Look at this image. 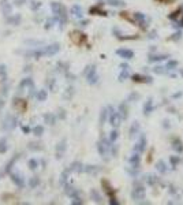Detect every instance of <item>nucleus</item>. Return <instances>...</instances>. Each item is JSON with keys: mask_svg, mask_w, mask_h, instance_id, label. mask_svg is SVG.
I'll use <instances>...</instances> for the list:
<instances>
[{"mask_svg": "<svg viewBox=\"0 0 183 205\" xmlns=\"http://www.w3.org/2000/svg\"><path fill=\"white\" fill-rule=\"evenodd\" d=\"M179 161H180L179 156H171V157H169V163H171V167H172V168H175V167L178 165Z\"/></svg>", "mask_w": 183, "mask_h": 205, "instance_id": "obj_32", "label": "nucleus"}, {"mask_svg": "<svg viewBox=\"0 0 183 205\" xmlns=\"http://www.w3.org/2000/svg\"><path fill=\"white\" fill-rule=\"evenodd\" d=\"M153 110H154V107H153V99L150 97V99H148V101L144 104V115H150L153 112Z\"/></svg>", "mask_w": 183, "mask_h": 205, "instance_id": "obj_13", "label": "nucleus"}, {"mask_svg": "<svg viewBox=\"0 0 183 205\" xmlns=\"http://www.w3.org/2000/svg\"><path fill=\"white\" fill-rule=\"evenodd\" d=\"M130 77V73H129V70H122V73L119 74V82H124L126 79Z\"/></svg>", "mask_w": 183, "mask_h": 205, "instance_id": "obj_31", "label": "nucleus"}, {"mask_svg": "<svg viewBox=\"0 0 183 205\" xmlns=\"http://www.w3.org/2000/svg\"><path fill=\"white\" fill-rule=\"evenodd\" d=\"M5 151H7V140L1 138L0 140V153H4Z\"/></svg>", "mask_w": 183, "mask_h": 205, "instance_id": "obj_34", "label": "nucleus"}, {"mask_svg": "<svg viewBox=\"0 0 183 205\" xmlns=\"http://www.w3.org/2000/svg\"><path fill=\"white\" fill-rule=\"evenodd\" d=\"M156 168H157V171H159L160 174H165L168 171V167H167V164H165L164 160H159V161H157Z\"/></svg>", "mask_w": 183, "mask_h": 205, "instance_id": "obj_18", "label": "nucleus"}, {"mask_svg": "<svg viewBox=\"0 0 183 205\" xmlns=\"http://www.w3.org/2000/svg\"><path fill=\"white\" fill-rule=\"evenodd\" d=\"M179 25H180V26H183V16H182V19L179 21Z\"/></svg>", "mask_w": 183, "mask_h": 205, "instance_id": "obj_52", "label": "nucleus"}, {"mask_svg": "<svg viewBox=\"0 0 183 205\" xmlns=\"http://www.w3.org/2000/svg\"><path fill=\"white\" fill-rule=\"evenodd\" d=\"M139 99V95L138 93H131L130 96H129V99H127V101H133V100H138Z\"/></svg>", "mask_w": 183, "mask_h": 205, "instance_id": "obj_43", "label": "nucleus"}, {"mask_svg": "<svg viewBox=\"0 0 183 205\" xmlns=\"http://www.w3.org/2000/svg\"><path fill=\"white\" fill-rule=\"evenodd\" d=\"M164 127H169V122L168 121H164V125H163Z\"/></svg>", "mask_w": 183, "mask_h": 205, "instance_id": "obj_49", "label": "nucleus"}, {"mask_svg": "<svg viewBox=\"0 0 183 205\" xmlns=\"http://www.w3.org/2000/svg\"><path fill=\"white\" fill-rule=\"evenodd\" d=\"M138 38V36H120L119 37V40H137Z\"/></svg>", "mask_w": 183, "mask_h": 205, "instance_id": "obj_42", "label": "nucleus"}, {"mask_svg": "<svg viewBox=\"0 0 183 205\" xmlns=\"http://www.w3.org/2000/svg\"><path fill=\"white\" fill-rule=\"evenodd\" d=\"M178 60H168L167 62V64H165V68H167L168 71L169 70H175V68L178 67Z\"/></svg>", "mask_w": 183, "mask_h": 205, "instance_id": "obj_29", "label": "nucleus"}, {"mask_svg": "<svg viewBox=\"0 0 183 205\" xmlns=\"http://www.w3.org/2000/svg\"><path fill=\"white\" fill-rule=\"evenodd\" d=\"M131 198L134 201H139L145 198V189L142 186H135L131 191Z\"/></svg>", "mask_w": 183, "mask_h": 205, "instance_id": "obj_5", "label": "nucleus"}, {"mask_svg": "<svg viewBox=\"0 0 183 205\" xmlns=\"http://www.w3.org/2000/svg\"><path fill=\"white\" fill-rule=\"evenodd\" d=\"M22 101H23V100H21V104H19V111H22V110H23V108H25V104H23ZM14 104H15V105H18V101L15 100V103H14Z\"/></svg>", "mask_w": 183, "mask_h": 205, "instance_id": "obj_47", "label": "nucleus"}, {"mask_svg": "<svg viewBox=\"0 0 183 205\" xmlns=\"http://www.w3.org/2000/svg\"><path fill=\"white\" fill-rule=\"evenodd\" d=\"M85 75H86V79H88V84L94 85L99 82V75H97V71H96V66H88L86 70H85Z\"/></svg>", "mask_w": 183, "mask_h": 205, "instance_id": "obj_3", "label": "nucleus"}, {"mask_svg": "<svg viewBox=\"0 0 183 205\" xmlns=\"http://www.w3.org/2000/svg\"><path fill=\"white\" fill-rule=\"evenodd\" d=\"M118 137H119L118 131H116V130H112V131H111V134H110V142H111V144H114V142L118 140Z\"/></svg>", "mask_w": 183, "mask_h": 205, "instance_id": "obj_36", "label": "nucleus"}, {"mask_svg": "<svg viewBox=\"0 0 183 205\" xmlns=\"http://www.w3.org/2000/svg\"><path fill=\"white\" fill-rule=\"evenodd\" d=\"M108 119V108H103L101 110V114H100V125L103 126Z\"/></svg>", "mask_w": 183, "mask_h": 205, "instance_id": "obj_24", "label": "nucleus"}, {"mask_svg": "<svg viewBox=\"0 0 183 205\" xmlns=\"http://www.w3.org/2000/svg\"><path fill=\"white\" fill-rule=\"evenodd\" d=\"M90 14H94V15H104V16L108 15V14H107L105 11L100 10L99 5H94V7H92V8H90Z\"/></svg>", "mask_w": 183, "mask_h": 205, "instance_id": "obj_25", "label": "nucleus"}, {"mask_svg": "<svg viewBox=\"0 0 183 205\" xmlns=\"http://www.w3.org/2000/svg\"><path fill=\"white\" fill-rule=\"evenodd\" d=\"M29 168H31V170L37 168V160H34V159L29 160Z\"/></svg>", "mask_w": 183, "mask_h": 205, "instance_id": "obj_41", "label": "nucleus"}, {"mask_svg": "<svg viewBox=\"0 0 183 205\" xmlns=\"http://www.w3.org/2000/svg\"><path fill=\"white\" fill-rule=\"evenodd\" d=\"M73 204H82V200H81L79 197H74V200H73Z\"/></svg>", "mask_w": 183, "mask_h": 205, "instance_id": "obj_46", "label": "nucleus"}, {"mask_svg": "<svg viewBox=\"0 0 183 205\" xmlns=\"http://www.w3.org/2000/svg\"><path fill=\"white\" fill-rule=\"evenodd\" d=\"M179 73H180V75L183 77V68H180V71H179Z\"/></svg>", "mask_w": 183, "mask_h": 205, "instance_id": "obj_53", "label": "nucleus"}, {"mask_svg": "<svg viewBox=\"0 0 183 205\" xmlns=\"http://www.w3.org/2000/svg\"><path fill=\"white\" fill-rule=\"evenodd\" d=\"M37 99L40 101H44L47 99V90H40L38 92V95H37Z\"/></svg>", "mask_w": 183, "mask_h": 205, "instance_id": "obj_38", "label": "nucleus"}, {"mask_svg": "<svg viewBox=\"0 0 183 205\" xmlns=\"http://www.w3.org/2000/svg\"><path fill=\"white\" fill-rule=\"evenodd\" d=\"M110 151H111V155L114 156V157H116V155H118V151H119V148H118V145H111V148H110Z\"/></svg>", "mask_w": 183, "mask_h": 205, "instance_id": "obj_40", "label": "nucleus"}, {"mask_svg": "<svg viewBox=\"0 0 183 205\" xmlns=\"http://www.w3.org/2000/svg\"><path fill=\"white\" fill-rule=\"evenodd\" d=\"M68 171H75V172H82L84 171V165L82 163H79V161H75V163L71 164V167L68 168Z\"/></svg>", "mask_w": 183, "mask_h": 205, "instance_id": "obj_22", "label": "nucleus"}, {"mask_svg": "<svg viewBox=\"0 0 183 205\" xmlns=\"http://www.w3.org/2000/svg\"><path fill=\"white\" fill-rule=\"evenodd\" d=\"M167 58H169L168 55H150L149 56V62L153 63V62H161V60H165Z\"/></svg>", "mask_w": 183, "mask_h": 205, "instance_id": "obj_21", "label": "nucleus"}, {"mask_svg": "<svg viewBox=\"0 0 183 205\" xmlns=\"http://www.w3.org/2000/svg\"><path fill=\"white\" fill-rule=\"evenodd\" d=\"M84 171H86L88 174H97L100 168L97 165H86V167H84Z\"/></svg>", "mask_w": 183, "mask_h": 205, "instance_id": "obj_27", "label": "nucleus"}, {"mask_svg": "<svg viewBox=\"0 0 183 205\" xmlns=\"http://www.w3.org/2000/svg\"><path fill=\"white\" fill-rule=\"evenodd\" d=\"M145 148H146V137H145V134H141L139 141L137 142L135 146H134V152L142 153L144 151H145Z\"/></svg>", "mask_w": 183, "mask_h": 205, "instance_id": "obj_8", "label": "nucleus"}, {"mask_svg": "<svg viewBox=\"0 0 183 205\" xmlns=\"http://www.w3.org/2000/svg\"><path fill=\"white\" fill-rule=\"evenodd\" d=\"M71 14H73L75 18H78V19H81L82 16H84V11H82V7L78 4H75L71 7Z\"/></svg>", "mask_w": 183, "mask_h": 205, "instance_id": "obj_16", "label": "nucleus"}, {"mask_svg": "<svg viewBox=\"0 0 183 205\" xmlns=\"http://www.w3.org/2000/svg\"><path fill=\"white\" fill-rule=\"evenodd\" d=\"M71 38H73V41L75 42V44H82V42L86 40L85 34H82V33H79V32H73L71 33Z\"/></svg>", "mask_w": 183, "mask_h": 205, "instance_id": "obj_15", "label": "nucleus"}, {"mask_svg": "<svg viewBox=\"0 0 183 205\" xmlns=\"http://www.w3.org/2000/svg\"><path fill=\"white\" fill-rule=\"evenodd\" d=\"M165 71H167V68L163 67V66H156V67H153V73H156V74H165Z\"/></svg>", "mask_w": 183, "mask_h": 205, "instance_id": "obj_35", "label": "nucleus"}, {"mask_svg": "<svg viewBox=\"0 0 183 205\" xmlns=\"http://www.w3.org/2000/svg\"><path fill=\"white\" fill-rule=\"evenodd\" d=\"M108 1V4L114 5V7H124L126 3L124 0H107Z\"/></svg>", "mask_w": 183, "mask_h": 205, "instance_id": "obj_28", "label": "nucleus"}, {"mask_svg": "<svg viewBox=\"0 0 183 205\" xmlns=\"http://www.w3.org/2000/svg\"><path fill=\"white\" fill-rule=\"evenodd\" d=\"M108 121H110V123H111V126L112 127H119L120 126V122H122V118H120V115H119V112L118 111H115L114 110V107L112 105H108Z\"/></svg>", "mask_w": 183, "mask_h": 205, "instance_id": "obj_2", "label": "nucleus"}, {"mask_svg": "<svg viewBox=\"0 0 183 205\" xmlns=\"http://www.w3.org/2000/svg\"><path fill=\"white\" fill-rule=\"evenodd\" d=\"M116 55L120 56L122 59H126V60H130V59L134 58V52L131 49H126V48H119L116 51Z\"/></svg>", "mask_w": 183, "mask_h": 205, "instance_id": "obj_7", "label": "nucleus"}, {"mask_svg": "<svg viewBox=\"0 0 183 205\" xmlns=\"http://www.w3.org/2000/svg\"><path fill=\"white\" fill-rule=\"evenodd\" d=\"M110 148H111V142L110 140H105V138H101L97 144V149H99V153L105 159V160H108V153H110Z\"/></svg>", "mask_w": 183, "mask_h": 205, "instance_id": "obj_4", "label": "nucleus"}, {"mask_svg": "<svg viewBox=\"0 0 183 205\" xmlns=\"http://www.w3.org/2000/svg\"><path fill=\"white\" fill-rule=\"evenodd\" d=\"M44 119L47 121V123L48 125H55V115H52V114H47V115L44 116Z\"/></svg>", "mask_w": 183, "mask_h": 205, "instance_id": "obj_33", "label": "nucleus"}, {"mask_svg": "<svg viewBox=\"0 0 183 205\" xmlns=\"http://www.w3.org/2000/svg\"><path fill=\"white\" fill-rule=\"evenodd\" d=\"M129 161H130L131 167H134V168H139V161H141V156H139V153L135 152L134 155H131V157L129 159Z\"/></svg>", "mask_w": 183, "mask_h": 205, "instance_id": "obj_12", "label": "nucleus"}, {"mask_svg": "<svg viewBox=\"0 0 183 205\" xmlns=\"http://www.w3.org/2000/svg\"><path fill=\"white\" fill-rule=\"evenodd\" d=\"M182 38V33L178 32V33H175L172 37H169V40H173V41H176V40H180Z\"/></svg>", "mask_w": 183, "mask_h": 205, "instance_id": "obj_44", "label": "nucleus"}, {"mask_svg": "<svg viewBox=\"0 0 183 205\" xmlns=\"http://www.w3.org/2000/svg\"><path fill=\"white\" fill-rule=\"evenodd\" d=\"M38 183H40V179L37 178V176H34L33 179H30V182H29L30 187H37V186H38Z\"/></svg>", "mask_w": 183, "mask_h": 205, "instance_id": "obj_39", "label": "nucleus"}, {"mask_svg": "<svg viewBox=\"0 0 183 205\" xmlns=\"http://www.w3.org/2000/svg\"><path fill=\"white\" fill-rule=\"evenodd\" d=\"M180 96H182V93L179 92V93H175V95H173V97H180Z\"/></svg>", "mask_w": 183, "mask_h": 205, "instance_id": "obj_51", "label": "nucleus"}, {"mask_svg": "<svg viewBox=\"0 0 183 205\" xmlns=\"http://www.w3.org/2000/svg\"><path fill=\"white\" fill-rule=\"evenodd\" d=\"M67 142H66V140H62V141L58 144V146H56V157L60 159L63 156V153H64V151H66V148H67V145H66Z\"/></svg>", "mask_w": 183, "mask_h": 205, "instance_id": "obj_14", "label": "nucleus"}, {"mask_svg": "<svg viewBox=\"0 0 183 205\" xmlns=\"http://www.w3.org/2000/svg\"><path fill=\"white\" fill-rule=\"evenodd\" d=\"M10 22H14L15 25H18V22H19V15H16V16H14V18H11Z\"/></svg>", "mask_w": 183, "mask_h": 205, "instance_id": "obj_45", "label": "nucleus"}, {"mask_svg": "<svg viewBox=\"0 0 183 205\" xmlns=\"http://www.w3.org/2000/svg\"><path fill=\"white\" fill-rule=\"evenodd\" d=\"M145 182H146L148 185L153 186V185H156L157 182H159V178H157L156 175H153V174H148L146 176H145Z\"/></svg>", "mask_w": 183, "mask_h": 205, "instance_id": "obj_20", "label": "nucleus"}, {"mask_svg": "<svg viewBox=\"0 0 183 205\" xmlns=\"http://www.w3.org/2000/svg\"><path fill=\"white\" fill-rule=\"evenodd\" d=\"M172 148H173V151H176V152L182 153L183 152V144H182V141H180L179 138H175V140L172 141Z\"/></svg>", "mask_w": 183, "mask_h": 205, "instance_id": "obj_19", "label": "nucleus"}, {"mask_svg": "<svg viewBox=\"0 0 183 205\" xmlns=\"http://www.w3.org/2000/svg\"><path fill=\"white\" fill-rule=\"evenodd\" d=\"M11 179H12V180H14V182H15V183L18 185L19 187H22V186H23V179H22L19 175H16V174H12V175H11Z\"/></svg>", "mask_w": 183, "mask_h": 205, "instance_id": "obj_30", "label": "nucleus"}, {"mask_svg": "<svg viewBox=\"0 0 183 205\" xmlns=\"http://www.w3.org/2000/svg\"><path fill=\"white\" fill-rule=\"evenodd\" d=\"M120 68H122V70H129L130 67H129V64H127V63H122L120 64Z\"/></svg>", "mask_w": 183, "mask_h": 205, "instance_id": "obj_48", "label": "nucleus"}, {"mask_svg": "<svg viewBox=\"0 0 183 205\" xmlns=\"http://www.w3.org/2000/svg\"><path fill=\"white\" fill-rule=\"evenodd\" d=\"M51 8H52L56 19H59V22L64 23V22L67 21V10H66V7H64L62 3H56V1H55V3L51 4Z\"/></svg>", "mask_w": 183, "mask_h": 205, "instance_id": "obj_1", "label": "nucleus"}, {"mask_svg": "<svg viewBox=\"0 0 183 205\" xmlns=\"http://www.w3.org/2000/svg\"><path fill=\"white\" fill-rule=\"evenodd\" d=\"M42 133H44V127H42V126L33 127V134H36V136H41Z\"/></svg>", "mask_w": 183, "mask_h": 205, "instance_id": "obj_37", "label": "nucleus"}, {"mask_svg": "<svg viewBox=\"0 0 183 205\" xmlns=\"http://www.w3.org/2000/svg\"><path fill=\"white\" fill-rule=\"evenodd\" d=\"M133 81L134 82H141V84H152L153 78L149 75H139V74H134L133 75Z\"/></svg>", "mask_w": 183, "mask_h": 205, "instance_id": "obj_10", "label": "nucleus"}, {"mask_svg": "<svg viewBox=\"0 0 183 205\" xmlns=\"http://www.w3.org/2000/svg\"><path fill=\"white\" fill-rule=\"evenodd\" d=\"M139 129H141V125H139V122H133V125L130 127V138H134V137L139 133Z\"/></svg>", "mask_w": 183, "mask_h": 205, "instance_id": "obj_17", "label": "nucleus"}, {"mask_svg": "<svg viewBox=\"0 0 183 205\" xmlns=\"http://www.w3.org/2000/svg\"><path fill=\"white\" fill-rule=\"evenodd\" d=\"M133 16H134V21L138 22V25H139L142 29H146L148 27V18H146L145 14H142V12H134Z\"/></svg>", "mask_w": 183, "mask_h": 205, "instance_id": "obj_6", "label": "nucleus"}, {"mask_svg": "<svg viewBox=\"0 0 183 205\" xmlns=\"http://www.w3.org/2000/svg\"><path fill=\"white\" fill-rule=\"evenodd\" d=\"M154 34H156V32H152L150 33V36H149V38H154V37H156Z\"/></svg>", "mask_w": 183, "mask_h": 205, "instance_id": "obj_50", "label": "nucleus"}, {"mask_svg": "<svg viewBox=\"0 0 183 205\" xmlns=\"http://www.w3.org/2000/svg\"><path fill=\"white\" fill-rule=\"evenodd\" d=\"M119 115H120V118L122 119H127L129 118V104L127 103H122L120 105H119Z\"/></svg>", "mask_w": 183, "mask_h": 205, "instance_id": "obj_11", "label": "nucleus"}, {"mask_svg": "<svg viewBox=\"0 0 183 205\" xmlns=\"http://www.w3.org/2000/svg\"><path fill=\"white\" fill-rule=\"evenodd\" d=\"M161 1H169V0H161Z\"/></svg>", "mask_w": 183, "mask_h": 205, "instance_id": "obj_54", "label": "nucleus"}, {"mask_svg": "<svg viewBox=\"0 0 183 205\" xmlns=\"http://www.w3.org/2000/svg\"><path fill=\"white\" fill-rule=\"evenodd\" d=\"M59 49H60L59 44H52V45H48V47L44 48V49H42V52H44L45 56H53L55 53L59 52Z\"/></svg>", "mask_w": 183, "mask_h": 205, "instance_id": "obj_9", "label": "nucleus"}, {"mask_svg": "<svg viewBox=\"0 0 183 205\" xmlns=\"http://www.w3.org/2000/svg\"><path fill=\"white\" fill-rule=\"evenodd\" d=\"M90 195H92V200H94L96 202H99V204L101 202V201H103V198H101L100 193H99V191H97L96 189H93L92 191H90Z\"/></svg>", "mask_w": 183, "mask_h": 205, "instance_id": "obj_26", "label": "nucleus"}, {"mask_svg": "<svg viewBox=\"0 0 183 205\" xmlns=\"http://www.w3.org/2000/svg\"><path fill=\"white\" fill-rule=\"evenodd\" d=\"M66 194L68 195V197H77V194H78V191H77V189H74L73 186H70V185H66Z\"/></svg>", "mask_w": 183, "mask_h": 205, "instance_id": "obj_23", "label": "nucleus"}]
</instances>
